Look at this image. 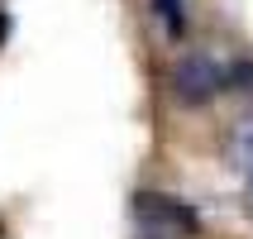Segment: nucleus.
<instances>
[{
  "mask_svg": "<svg viewBox=\"0 0 253 239\" xmlns=\"http://www.w3.org/2000/svg\"><path fill=\"white\" fill-rule=\"evenodd\" d=\"M129 211H134V225H139L143 239H196L201 235V215L168 191H134Z\"/></svg>",
  "mask_w": 253,
  "mask_h": 239,
  "instance_id": "obj_1",
  "label": "nucleus"
},
{
  "mask_svg": "<svg viewBox=\"0 0 253 239\" xmlns=\"http://www.w3.org/2000/svg\"><path fill=\"white\" fill-rule=\"evenodd\" d=\"M229 86V67L225 62H215V57L206 53H191L177 62V72H172V91L182 100H191V105H201V100H211L215 91H225Z\"/></svg>",
  "mask_w": 253,
  "mask_h": 239,
  "instance_id": "obj_2",
  "label": "nucleus"
},
{
  "mask_svg": "<svg viewBox=\"0 0 253 239\" xmlns=\"http://www.w3.org/2000/svg\"><path fill=\"white\" fill-rule=\"evenodd\" d=\"M229 158H234V168L253 182V120H244V125L234 129V139H229Z\"/></svg>",
  "mask_w": 253,
  "mask_h": 239,
  "instance_id": "obj_3",
  "label": "nucleus"
},
{
  "mask_svg": "<svg viewBox=\"0 0 253 239\" xmlns=\"http://www.w3.org/2000/svg\"><path fill=\"white\" fill-rule=\"evenodd\" d=\"M153 14L168 39H182L186 34V0H153Z\"/></svg>",
  "mask_w": 253,
  "mask_h": 239,
  "instance_id": "obj_4",
  "label": "nucleus"
},
{
  "mask_svg": "<svg viewBox=\"0 0 253 239\" xmlns=\"http://www.w3.org/2000/svg\"><path fill=\"white\" fill-rule=\"evenodd\" d=\"M229 91L253 96V62H234V67H229Z\"/></svg>",
  "mask_w": 253,
  "mask_h": 239,
  "instance_id": "obj_5",
  "label": "nucleus"
}]
</instances>
